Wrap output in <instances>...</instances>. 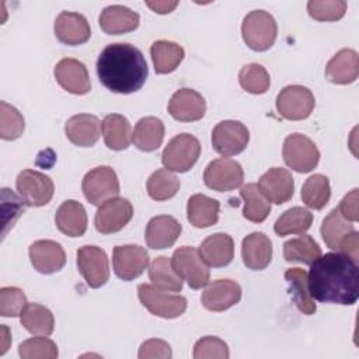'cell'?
I'll return each instance as SVG.
<instances>
[{"mask_svg":"<svg viewBox=\"0 0 359 359\" xmlns=\"http://www.w3.org/2000/svg\"><path fill=\"white\" fill-rule=\"evenodd\" d=\"M307 286L311 297L321 303L352 306L359 297L358 262L342 252L320 255L310 264Z\"/></svg>","mask_w":359,"mask_h":359,"instance_id":"cell-1","label":"cell"},{"mask_svg":"<svg viewBox=\"0 0 359 359\" xmlns=\"http://www.w3.org/2000/svg\"><path fill=\"white\" fill-rule=\"evenodd\" d=\"M97 74L109 91L130 94L144 86L149 67L143 53L135 45L116 42L101 50L97 59Z\"/></svg>","mask_w":359,"mask_h":359,"instance_id":"cell-2","label":"cell"},{"mask_svg":"<svg viewBox=\"0 0 359 359\" xmlns=\"http://www.w3.org/2000/svg\"><path fill=\"white\" fill-rule=\"evenodd\" d=\"M241 35L250 49L265 52L272 48L276 39L278 25L273 15L268 11L252 10L243 20Z\"/></svg>","mask_w":359,"mask_h":359,"instance_id":"cell-3","label":"cell"},{"mask_svg":"<svg viewBox=\"0 0 359 359\" xmlns=\"http://www.w3.org/2000/svg\"><path fill=\"white\" fill-rule=\"evenodd\" d=\"M201 154L199 140L189 133H180L172 137L161 154L163 165L175 172L189 171Z\"/></svg>","mask_w":359,"mask_h":359,"instance_id":"cell-4","label":"cell"},{"mask_svg":"<svg viewBox=\"0 0 359 359\" xmlns=\"http://www.w3.org/2000/svg\"><path fill=\"white\" fill-rule=\"evenodd\" d=\"M81 189L91 205L100 206L105 201L118 196L119 180L112 167L98 165L84 175Z\"/></svg>","mask_w":359,"mask_h":359,"instance_id":"cell-5","label":"cell"},{"mask_svg":"<svg viewBox=\"0 0 359 359\" xmlns=\"http://www.w3.org/2000/svg\"><path fill=\"white\" fill-rule=\"evenodd\" d=\"M140 303L153 314L161 318H177L187 310V299L180 294H170L153 285L137 286Z\"/></svg>","mask_w":359,"mask_h":359,"instance_id":"cell-6","label":"cell"},{"mask_svg":"<svg viewBox=\"0 0 359 359\" xmlns=\"http://www.w3.org/2000/svg\"><path fill=\"white\" fill-rule=\"evenodd\" d=\"M282 154L286 165L297 172H310L320 161L316 143L303 133L289 135L283 142Z\"/></svg>","mask_w":359,"mask_h":359,"instance_id":"cell-7","label":"cell"},{"mask_svg":"<svg viewBox=\"0 0 359 359\" xmlns=\"http://www.w3.org/2000/svg\"><path fill=\"white\" fill-rule=\"evenodd\" d=\"M171 265L191 289H202L209 283L210 271L194 247L184 245L177 248L172 254Z\"/></svg>","mask_w":359,"mask_h":359,"instance_id":"cell-8","label":"cell"},{"mask_svg":"<svg viewBox=\"0 0 359 359\" xmlns=\"http://www.w3.org/2000/svg\"><path fill=\"white\" fill-rule=\"evenodd\" d=\"M316 105L311 90L304 86H286L276 97V109L287 121H302L310 116Z\"/></svg>","mask_w":359,"mask_h":359,"instance_id":"cell-9","label":"cell"},{"mask_svg":"<svg viewBox=\"0 0 359 359\" xmlns=\"http://www.w3.org/2000/svg\"><path fill=\"white\" fill-rule=\"evenodd\" d=\"M15 187L20 198L27 206H45L50 202L55 185L53 181L35 170H22L15 180Z\"/></svg>","mask_w":359,"mask_h":359,"instance_id":"cell-10","label":"cell"},{"mask_svg":"<svg viewBox=\"0 0 359 359\" xmlns=\"http://www.w3.org/2000/svg\"><path fill=\"white\" fill-rule=\"evenodd\" d=\"M205 185L217 192H229L241 187L244 171L238 161L220 157L210 161L203 172Z\"/></svg>","mask_w":359,"mask_h":359,"instance_id":"cell-11","label":"cell"},{"mask_svg":"<svg viewBox=\"0 0 359 359\" xmlns=\"http://www.w3.org/2000/svg\"><path fill=\"white\" fill-rule=\"evenodd\" d=\"M77 268L86 283L98 289L109 278V264L105 251L97 245H83L77 250Z\"/></svg>","mask_w":359,"mask_h":359,"instance_id":"cell-12","label":"cell"},{"mask_svg":"<svg viewBox=\"0 0 359 359\" xmlns=\"http://www.w3.org/2000/svg\"><path fill=\"white\" fill-rule=\"evenodd\" d=\"M248 142L250 132L240 121H222L212 130V146L224 157L241 153Z\"/></svg>","mask_w":359,"mask_h":359,"instance_id":"cell-13","label":"cell"},{"mask_svg":"<svg viewBox=\"0 0 359 359\" xmlns=\"http://www.w3.org/2000/svg\"><path fill=\"white\" fill-rule=\"evenodd\" d=\"M133 216V206L125 198H111L98 206L94 224L98 233L112 234L122 230Z\"/></svg>","mask_w":359,"mask_h":359,"instance_id":"cell-14","label":"cell"},{"mask_svg":"<svg viewBox=\"0 0 359 359\" xmlns=\"http://www.w3.org/2000/svg\"><path fill=\"white\" fill-rule=\"evenodd\" d=\"M112 266L115 275L122 280L139 278L149 266L147 251L136 244L116 245L112 251Z\"/></svg>","mask_w":359,"mask_h":359,"instance_id":"cell-15","label":"cell"},{"mask_svg":"<svg viewBox=\"0 0 359 359\" xmlns=\"http://www.w3.org/2000/svg\"><path fill=\"white\" fill-rule=\"evenodd\" d=\"M53 74L59 86L70 94L84 95L91 90V81H90L87 67L83 62L77 59H73V57L62 59L55 66Z\"/></svg>","mask_w":359,"mask_h":359,"instance_id":"cell-16","label":"cell"},{"mask_svg":"<svg viewBox=\"0 0 359 359\" xmlns=\"http://www.w3.org/2000/svg\"><path fill=\"white\" fill-rule=\"evenodd\" d=\"M167 109L168 114L180 122H194L203 118L206 101L192 88H180L171 95Z\"/></svg>","mask_w":359,"mask_h":359,"instance_id":"cell-17","label":"cell"},{"mask_svg":"<svg viewBox=\"0 0 359 359\" xmlns=\"http://www.w3.org/2000/svg\"><path fill=\"white\" fill-rule=\"evenodd\" d=\"M261 194L272 203L282 205L292 199L294 194V181L292 174L282 167H272L258 181Z\"/></svg>","mask_w":359,"mask_h":359,"instance_id":"cell-18","label":"cell"},{"mask_svg":"<svg viewBox=\"0 0 359 359\" xmlns=\"http://www.w3.org/2000/svg\"><path fill=\"white\" fill-rule=\"evenodd\" d=\"M29 259L32 266L43 273H55L66 264L63 247L53 240H36L29 245Z\"/></svg>","mask_w":359,"mask_h":359,"instance_id":"cell-19","label":"cell"},{"mask_svg":"<svg viewBox=\"0 0 359 359\" xmlns=\"http://www.w3.org/2000/svg\"><path fill=\"white\" fill-rule=\"evenodd\" d=\"M241 299V286L231 279H217L206 286L201 296L205 309L210 311H224Z\"/></svg>","mask_w":359,"mask_h":359,"instance_id":"cell-20","label":"cell"},{"mask_svg":"<svg viewBox=\"0 0 359 359\" xmlns=\"http://www.w3.org/2000/svg\"><path fill=\"white\" fill-rule=\"evenodd\" d=\"M55 35L65 45H81L91 36L87 18L74 11H62L55 20Z\"/></svg>","mask_w":359,"mask_h":359,"instance_id":"cell-21","label":"cell"},{"mask_svg":"<svg viewBox=\"0 0 359 359\" xmlns=\"http://www.w3.org/2000/svg\"><path fill=\"white\" fill-rule=\"evenodd\" d=\"M182 231L180 222L170 215L154 216L146 226L144 240L147 247L153 250H164L177 241Z\"/></svg>","mask_w":359,"mask_h":359,"instance_id":"cell-22","label":"cell"},{"mask_svg":"<svg viewBox=\"0 0 359 359\" xmlns=\"http://www.w3.org/2000/svg\"><path fill=\"white\" fill-rule=\"evenodd\" d=\"M241 258L248 269H265L272 259V241L261 231L248 234L241 243Z\"/></svg>","mask_w":359,"mask_h":359,"instance_id":"cell-23","label":"cell"},{"mask_svg":"<svg viewBox=\"0 0 359 359\" xmlns=\"http://www.w3.org/2000/svg\"><path fill=\"white\" fill-rule=\"evenodd\" d=\"M65 133L73 144L79 147H91L100 139L101 123L95 115H73L65 125Z\"/></svg>","mask_w":359,"mask_h":359,"instance_id":"cell-24","label":"cell"},{"mask_svg":"<svg viewBox=\"0 0 359 359\" xmlns=\"http://www.w3.org/2000/svg\"><path fill=\"white\" fill-rule=\"evenodd\" d=\"M139 21L140 17L136 11L121 4L105 7L98 17V24L101 29L108 35L132 32L139 27Z\"/></svg>","mask_w":359,"mask_h":359,"instance_id":"cell-25","label":"cell"},{"mask_svg":"<svg viewBox=\"0 0 359 359\" xmlns=\"http://www.w3.org/2000/svg\"><path fill=\"white\" fill-rule=\"evenodd\" d=\"M198 251L208 266L222 268L233 261L234 241L226 233H215L201 243Z\"/></svg>","mask_w":359,"mask_h":359,"instance_id":"cell-26","label":"cell"},{"mask_svg":"<svg viewBox=\"0 0 359 359\" xmlns=\"http://www.w3.org/2000/svg\"><path fill=\"white\" fill-rule=\"evenodd\" d=\"M358 52L349 48L337 52L325 66V77L334 84H351L358 79Z\"/></svg>","mask_w":359,"mask_h":359,"instance_id":"cell-27","label":"cell"},{"mask_svg":"<svg viewBox=\"0 0 359 359\" xmlns=\"http://www.w3.org/2000/svg\"><path fill=\"white\" fill-rule=\"evenodd\" d=\"M56 227L69 237H81L87 230V213L84 206L74 201H65L55 215Z\"/></svg>","mask_w":359,"mask_h":359,"instance_id":"cell-28","label":"cell"},{"mask_svg":"<svg viewBox=\"0 0 359 359\" xmlns=\"http://www.w3.org/2000/svg\"><path fill=\"white\" fill-rule=\"evenodd\" d=\"M219 210L220 203L216 199L203 194H195L188 199L187 219L192 226L198 229H206L217 223Z\"/></svg>","mask_w":359,"mask_h":359,"instance_id":"cell-29","label":"cell"},{"mask_svg":"<svg viewBox=\"0 0 359 359\" xmlns=\"http://www.w3.org/2000/svg\"><path fill=\"white\" fill-rule=\"evenodd\" d=\"M164 123L156 116H144L137 121L132 133L133 144L142 151L157 150L164 139Z\"/></svg>","mask_w":359,"mask_h":359,"instance_id":"cell-30","label":"cell"},{"mask_svg":"<svg viewBox=\"0 0 359 359\" xmlns=\"http://www.w3.org/2000/svg\"><path fill=\"white\" fill-rule=\"evenodd\" d=\"M150 55L157 74H168L174 72L184 60L185 50L172 41H154L150 46Z\"/></svg>","mask_w":359,"mask_h":359,"instance_id":"cell-31","label":"cell"},{"mask_svg":"<svg viewBox=\"0 0 359 359\" xmlns=\"http://www.w3.org/2000/svg\"><path fill=\"white\" fill-rule=\"evenodd\" d=\"M102 136L108 149L111 150H125L130 143V123L126 116L121 114H109L102 122Z\"/></svg>","mask_w":359,"mask_h":359,"instance_id":"cell-32","label":"cell"},{"mask_svg":"<svg viewBox=\"0 0 359 359\" xmlns=\"http://www.w3.org/2000/svg\"><path fill=\"white\" fill-rule=\"evenodd\" d=\"M21 325L32 335L48 337L53 332L55 318L52 311L38 303H29L20 314Z\"/></svg>","mask_w":359,"mask_h":359,"instance_id":"cell-33","label":"cell"},{"mask_svg":"<svg viewBox=\"0 0 359 359\" xmlns=\"http://www.w3.org/2000/svg\"><path fill=\"white\" fill-rule=\"evenodd\" d=\"M285 280L289 285V293L293 296L297 309L306 316L314 314L317 307L309 292L307 272L302 268H289L285 272Z\"/></svg>","mask_w":359,"mask_h":359,"instance_id":"cell-34","label":"cell"},{"mask_svg":"<svg viewBox=\"0 0 359 359\" xmlns=\"http://www.w3.org/2000/svg\"><path fill=\"white\" fill-rule=\"evenodd\" d=\"M244 201L243 216L252 223H262L271 213V202L261 194L257 184L250 182L240 189Z\"/></svg>","mask_w":359,"mask_h":359,"instance_id":"cell-35","label":"cell"},{"mask_svg":"<svg viewBox=\"0 0 359 359\" xmlns=\"http://www.w3.org/2000/svg\"><path fill=\"white\" fill-rule=\"evenodd\" d=\"M313 223V213L302 206H293L285 210L275 222L273 230L278 236L303 234Z\"/></svg>","mask_w":359,"mask_h":359,"instance_id":"cell-36","label":"cell"},{"mask_svg":"<svg viewBox=\"0 0 359 359\" xmlns=\"http://www.w3.org/2000/svg\"><path fill=\"white\" fill-rule=\"evenodd\" d=\"M321 255V248L311 236L302 234L283 244V258L286 262H302L310 265Z\"/></svg>","mask_w":359,"mask_h":359,"instance_id":"cell-37","label":"cell"},{"mask_svg":"<svg viewBox=\"0 0 359 359\" xmlns=\"http://www.w3.org/2000/svg\"><path fill=\"white\" fill-rule=\"evenodd\" d=\"M149 278L153 286L165 292H181L182 278L174 271L171 259L167 257H157L149 268Z\"/></svg>","mask_w":359,"mask_h":359,"instance_id":"cell-38","label":"cell"},{"mask_svg":"<svg viewBox=\"0 0 359 359\" xmlns=\"http://www.w3.org/2000/svg\"><path fill=\"white\" fill-rule=\"evenodd\" d=\"M300 195L306 206L321 210L328 203L331 196L330 180L323 174H314L309 177L302 187Z\"/></svg>","mask_w":359,"mask_h":359,"instance_id":"cell-39","label":"cell"},{"mask_svg":"<svg viewBox=\"0 0 359 359\" xmlns=\"http://www.w3.org/2000/svg\"><path fill=\"white\" fill-rule=\"evenodd\" d=\"M353 224L352 222H348L346 219L342 217L339 213L338 208L332 209L323 220L321 224V236L324 243L327 244L328 248L331 250H338V245L341 240L351 231H353Z\"/></svg>","mask_w":359,"mask_h":359,"instance_id":"cell-40","label":"cell"},{"mask_svg":"<svg viewBox=\"0 0 359 359\" xmlns=\"http://www.w3.org/2000/svg\"><path fill=\"white\" fill-rule=\"evenodd\" d=\"M147 194L154 201H167L180 189V180L165 168H158L147 180Z\"/></svg>","mask_w":359,"mask_h":359,"instance_id":"cell-41","label":"cell"},{"mask_svg":"<svg viewBox=\"0 0 359 359\" xmlns=\"http://www.w3.org/2000/svg\"><path fill=\"white\" fill-rule=\"evenodd\" d=\"M238 81L243 90L250 94H264L271 86V77L266 69L259 63H248L241 67Z\"/></svg>","mask_w":359,"mask_h":359,"instance_id":"cell-42","label":"cell"},{"mask_svg":"<svg viewBox=\"0 0 359 359\" xmlns=\"http://www.w3.org/2000/svg\"><path fill=\"white\" fill-rule=\"evenodd\" d=\"M0 137L3 140L18 139L25 128L24 116L6 101L0 102Z\"/></svg>","mask_w":359,"mask_h":359,"instance_id":"cell-43","label":"cell"},{"mask_svg":"<svg viewBox=\"0 0 359 359\" xmlns=\"http://www.w3.org/2000/svg\"><path fill=\"white\" fill-rule=\"evenodd\" d=\"M18 355L22 359H56L59 352L52 339L38 335L21 342L18 346Z\"/></svg>","mask_w":359,"mask_h":359,"instance_id":"cell-44","label":"cell"},{"mask_svg":"<svg viewBox=\"0 0 359 359\" xmlns=\"http://www.w3.org/2000/svg\"><path fill=\"white\" fill-rule=\"evenodd\" d=\"M309 15L317 21H337L345 15L346 1L344 0H310Z\"/></svg>","mask_w":359,"mask_h":359,"instance_id":"cell-45","label":"cell"},{"mask_svg":"<svg viewBox=\"0 0 359 359\" xmlns=\"http://www.w3.org/2000/svg\"><path fill=\"white\" fill-rule=\"evenodd\" d=\"M25 293L15 286H4L0 289V314L3 317H17L27 306Z\"/></svg>","mask_w":359,"mask_h":359,"instance_id":"cell-46","label":"cell"},{"mask_svg":"<svg viewBox=\"0 0 359 359\" xmlns=\"http://www.w3.org/2000/svg\"><path fill=\"white\" fill-rule=\"evenodd\" d=\"M230 356L229 346L217 337H203L194 345L195 359H227Z\"/></svg>","mask_w":359,"mask_h":359,"instance_id":"cell-47","label":"cell"},{"mask_svg":"<svg viewBox=\"0 0 359 359\" xmlns=\"http://www.w3.org/2000/svg\"><path fill=\"white\" fill-rule=\"evenodd\" d=\"M171 355H172L171 346L165 341L154 338V339H147L140 345L137 358L139 359H149V358L168 359L171 358Z\"/></svg>","mask_w":359,"mask_h":359,"instance_id":"cell-48","label":"cell"},{"mask_svg":"<svg viewBox=\"0 0 359 359\" xmlns=\"http://www.w3.org/2000/svg\"><path fill=\"white\" fill-rule=\"evenodd\" d=\"M358 188H353L351 192H348L342 201L339 202L338 210L342 215L344 219H346L348 222H358L359 220V215H358Z\"/></svg>","mask_w":359,"mask_h":359,"instance_id":"cell-49","label":"cell"},{"mask_svg":"<svg viewBox=\"0 0 359 359\" xmlns=\"http://www.w3.org/2000/svg\"><path fill=\"white\" fill-rule=\"evenodd\" d=\"M359 233L356 230L348 233L339 243L338 245V251L348 255L349 258H352L355 262L359 261Z\"/></svg>","mask_w":359,"mask_h":359,"instance_id":"cell-50","label":"cell"},{"mask_svg":"<svg viewBox=\"0 0 359 359\" xmlns=\"http://www.w3.org/2000/svg\"><path fill=\"white\" fill-rule=\"evenodd\" d=\"M144 3L147 7H150L154 13H158V14H168L178 6V1H144Z\"/></svg>","mask_w":359,"mask_h":359,"instance_id":"cell-51","label":"cell"}]
</instances>
